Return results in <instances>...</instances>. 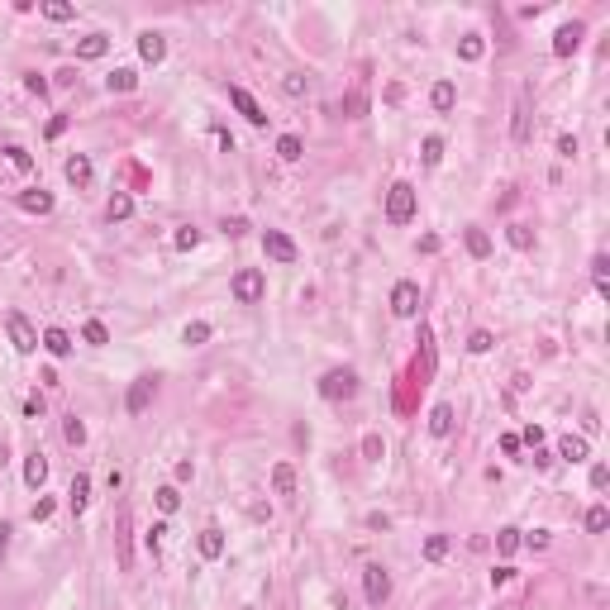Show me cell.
I'll use <instances>...</instances> for the list:
<instances>
[{
  "mask_svg": "<svg viewBox=\"0 0 610 610\" xmlns=\"http://www.w3.org/2000/svg\"><path fill=\"white\" fill-rule=\"evenodd\" d=\"M429 106L439 110V115H449V110L458 106V86H453V81H439V86L429 91Z\"/></svg>",
  "mask_w": 610,
  "mask_h": 610,
  "instance_id": "cell-17",
  "label": "cell"
},
{
  "mask_svg": "<svg viewBox=\"0 0 610 610\" xmlns=\"http://www.w3.org/2000/svg\"><path fill=\"white\" fill-rule=\"evenodd\" d=\"M319 396H324V400H348V396H358V372H353V368L324 372V377H319Z\"/></svg>",
  "mask_w": 610,
  "mask_h": 610,
  "instance_id": "cell-1",
  "label": "cell"
},
{
  "mask_svg": "<svg viewBox=\"0 0 610 610\" xmlns=\"http://www.w3.org/2000/svg\"><path fill=\"white\" fill-rule=\"evenodd\" d=\"M305 86H310V81L300 77V72H286V77H282V91H286V96H305Z\"/></svg>",
  "mask_w": 610,
  "mask_h": 610,
  "instance_id": "cell-43",
  "label": "cell"
},
{
  "mask_svg": "<svg viewBox=\"0 0 610 610\" xmlns=\"http://www.w3.org/2000/svg\"><path fill=\"white\" fill-rule=\"evenodd\" d=\"M439 158H444V138L429 133V138H425V167H439Z\"/></svg>",
  "mask_w": 610,
  "mask_h": 610,
  "instance_id": "cell-41",
  "label": "cell"
},
{
  "mask_svg": "<svg viewBox=\"0 0 610 610\" xmlns=\"http://www.w3.org/2000/svg\"><path fill=\"white\" fill-rule=\"evenodd\" d=\"M62 434H67V444H77V449L86 444V425H81L77 415H67V425H62Z\"/></svg>",
  "mask_w": 610,
  "mask_h": 610,
  "instance_id": "cell-42",
  "label": "cell"
},
{
  "mask_svg": "<svg viewBox=\"0 0 610 610\" xmlns=\"http://www.w3.org/2000/svg\"><path fill=\"white\" fill-rule=\"evenodd\" d=\"M224 234H229V239H243V234H248V219H243V215L224 219Z\"/></svg>",
  "mask_w": 610,
  "mask_h": 610,
  "instance_id": "cell-44",
  "label": "cell"
},
{
  "mask_svg": "<svg viewBox=\"0 0 610 610\" xmlns=\"http://www.w3.org/2000/svg\"><path fill=\"white\" fill-rule=\"evenodd\" d=\"M510 577H515V567H510V562H501V567L491 572V586H505V582H510Z\"/></svg>",
  "mask_w": 610,
  "mask_h": 610,
  "instance_id": "cell-50",
  "label": "cell"
},
{
  "mask_svg": "<svg viewBox=\"0 0 610 610\" xmlns=\"http://www.w3.org/2000/svg\"><path fill=\"white\" fill-rule=\"evenodd\" d=\"M48 515H53V501H48V496H43V501L34 505V520H48Z\"/></svg>",
  "mask_w": 610,
  "mask_h": 610,
  "instance_id": "cell-56",
  "label": "cell"
},
{
  "mask_svg": "<svg viewBox=\"0 0 610 610\" xmlns=\"http://www.w3.org/2000/svg\"><path fill=\"white\" fill-rule=\"evenodd\" d=\"M344 110H348V119H363V115H368V96H363V91H348Z\"/></svg>",
  "mask_w": 610,
  "mask_h": 610,
  "instance_id": "cell-40",
  "label": "cell"
},
{
  "mask_svg": "<svg viewBox=\"0 0 610 610\" xmlns=\"http://www.w3.org/2000/svg\"><path fill=\"white\" fill-rule=\"evenodd\" d=\"M148 400H153V377H138V382L129 386V415H143Z\"/></svg>",
  "mask_w": 610,
  "mask_h": 610,
  "instance_id": "cell-13",
  "label": "cell"
},
{
  "mask_svg": "<svg viewBox=\"0 0 610 610\" xmlns=\"http://www.w3.org/2000/svg\"><path fill=\"white\" fill-rule=\"evenodd\" d=\"M106 215H110V224H115V219H129V215H133V196L115 191V196H110V205H106Z\"/></svg>",
  "mask_w": 610,
  "mask_h": 610,
  "instance_id": "cell-26",
  "label": "cell"
},
{
  "mask_svg": "<svg viewBox=\"0 0 610 610\" xmlns=\"http://www.w3.org/2000/svg\"><path fill=\"white\" fill-rule=\"evenodd\" d=\"M196 544H201V558H210V562H215V558L224 553V530H215V525H210V530H201Z\"/></svg>",
  "mask_w": 610,
  "mask_h": 610,
  "instance_id": "cell-19",
  "label": "cell"
},
{
  "mask_svg": "<svg viewBox=\"0 0 610 610\" xmlns=\"http://www.w3.org/2000/svg\"><path fill=\"white\" fill-rule=\"evenodd\" d=\"M5 329H10V339H15V348H20V353L43 348V344H38V329H34V324H29L20 310H10V315H5Z\"/></svg>",
  "mask_w": 610,
  "mask_h": 610,
  "instance_id": "cell-6",
  "label": "cell"
},
{
  "mask_svg": "<svg viewBox=\"0 0 610 610\" xmlns=\"http://www.w3.org/2000/svg\"><path fill=\"white\" fill-rule=\"evenodd\" d=\"M525 444H530V449H539V444H544V429L530 425V429H525Z\"/></svg>",
  "mask_w": 610,
  "mask_h": 610,
  "instance_id": "cell-54",
  "label": "cell"
},
{
  "mask_svg": "<svg viewBox=\"0 0 610 610\" xmlns=\"http://www.w3.org/2000/svg\"><path fill=\"white\" fill-rule=\"evenodd\" d=\"M162 534H167V525H153V530H148V549H153V553H158V544H162Z\"/></svg>",
  "mask_w": 610,
  "mask_h": 610,
  "instance_id": "cell-55",
  "label": "cell"
},
{
  "mask_svg": "<svg viewBox=\"0 0 610 610\" xmlns=\"http://www.w3.org/2000/svg\"><path fill=\"white\" fill-rule=\"evenodd\" d=\"M215 143H219L224 153H234V133H229V129H215Z\"/></svg>",
  "mask_w": 610,
  "mask_h": 610,
  "instance_id": "cell-52",
  "label": "cell"
},
{
  "mask_svg": "<svg viewBox=\"0 0 610 610\" xmlns=\"http://www.w3.org/2000/svg\"><path fill=\"white\" fill-rule=\"evenodd\" d=\"M138 57L158 67L162 57H167V38H162V34H153V29H148V34H138Z\"/></svg>",
  "mask_w": 610,
  "mask_h": 610,
  "instance_id": "cell-11",
  "label": "cell"
},
{
  "mask_svg": "<svg viewBox=\"0 0 610 610\" xmlns=\"http://www.w3.org/2000/svg\"><path fill=\"white\" fill-rule=\"evenodd\" d=\"M106 86H110V91H119V96H129L133 86H138V72H133V67H115V72L106 77Z\"/></svg>",
  "mask_w": 610,
  "mask_h": 610,
  "instance_id": "cell-22",
  "label": "cell"
},
{
  "mask_svg": "<svg viewBox=\"0 0 610 610\" xmlns=\"http://www.w3.org/2000/svg\"><path fill=\"white\" fill-rule=\"evenodd\" d=\"M210 334H215V329H210V324H205V319H196V324H186V329H182V339H186V344H191V348H196V344H205Z\"/></svg>",
  "mask_w": 610,
  "mask_h": 610,
  "instance_id": "cell-36",
  "label": "cell"
},
{
  "mask_svg": "<svg viewBox=\"0 0 610 610\" xmlns=\"http://www.w3.org/2000/svg\"><path fill=\"white\" fill-rule=\"evenodd\" d=\"M505 239H510V248H520V253H525V248H534V229H530V224H510V229H505Z\"/></svg>",
  "mask_w": 610,
  "mask_h": 610,
  "instance_id": "cell-30",
  "label": "cell"
},
{
  "mask_svg": "<svg viewBox=\"0 0 610 610\" xmlns=\"http://www.w3.org/2000/svg\"><path fill=\"white\" fill-rule=\"evenodd\" d=\"M153 501H158L162 515H172V510L182 505V491H177V486H158V496H153Z\"/></svg>",
  "mask_w": 610,
  "mask_h": 610,
  "instance_id": "cell-35",
  "label": "cell"
},
{
  "mask_svg": "<svg viewBox=\"0 0 610 610\" xmlns=\"http://www.w3.org/2000/svg\"><path fill=\"white\" fill-rule=\"evenodd\" d=\"M229 291H234V300H239V305H258V300H263V291H267V277L258 272V267H243L239 277L229 282Z\"/></svg>",
  "mask_w": 610,
  "mask_h": 610,
  "instance_id": "cell-3",
  "label": "cell"
},
{
  "mask_svg": "<svg viewBox=\"0 0 610 610\" xmlns=\"http://www.w3.org/2000/svg\"><path fill=\"white\" fill-rule=\"evenodd\" d=\"M229 101H234V110H239V115L248 119V124H267L263 106H258V101H253V96H248L243 86H229Z\"/></svg>",
  "mask_w": 610,
  "mask_h": 610,
  "instance_id": "cell-8",
  "label": "cell"
},
{
  "mask_svg": "<svg viewBox=\"0 0 610 610\" xmlns=\"http://www.w3.org/2000/svg\"><path fill=\"white\" fill-rule=\"evenodd\" d=\"M67 501H72V510H86V505H91V477H86V472H77V477H72V491H67Z\"/></svg>",
  "mask_w": 610,
  "mask_h": 610,
  "instance_id": "cell-18",
  "label": "cell"
},
{
  "mask_svg": "<svg viewBox=\"0 0 610 610\" xmlns=\"http://www.w3.org/2000/svg\"><path fill=\"white\" fill-rule=\"evenodd\" d=\"M410 215H415V186L396 182L386 191V219H391V224H410Z\"/></svg>",
  "mask_w": 610,
  "mask_h": 610,
  "instance_id": "cell-4",
  "label": "cell"
},
{
  "mask_svg": "<svg viewBox=\"0 0 610 610\" xmlns=\"http://www.w3.org/2000/svg\"><path fill=\"white\" fill-rule=\"evenodd\" d=\"M172 243L186 253V248H196V243H201V234H196V229H177V239H172Z\"/></svg>",
  "mask_w": 610,
  "mask_h": 610,
  "instance_id": "cell-46",
  "label": "cell"
},
{
  "mask_svg": "<svg viewBox=\"0 0 610 610\" xmlns=\"http://www.w3.org/2000/svg\"><path fill=\"white\" fill-rule=\"evenodd\" d=\"M43 15H48L53 24H67V20H77V5H67V0H43Z\"/></svg>",
  "mask_w": 610,
  "mask_h": 610,
  "instance_id": "cell-27",
  "label": "cell"
},
{
  "mask_svg": "<svg viewBox=\"0 0 610 610\" xmlns=\"http://www.w3.org/2000/svg\"><path fill=\"white\" fill-rule=\"evenodd\" d=\"M582 34H586V29L577 24V20H572V24H562L553 34V53L558 57H572V53H577V43H582Z\"/></svg>",
  "mask_w": 610,
  "mask_h": 610,
  "instance_id": "cell-10",
  "label": "cell"
},
{
  "mask_svg": "<svg viewBox=\"0 0 610 610\" xmlns=\"http://www.w3.org/2000/svg\"><path fill=\"white\" fill-rule=\"evenodd\" d=\"M501 453L515 458V453H520V434H501Z\"/></svg>",
  "mask_w": 610,
  "mask_h": 610,
  "instance_id": "cell-51",
  "label": "cell"
},
{
  "mask_svg": "<svg viewBox=\"0 0 610 610\" xmlns=\"http://www.w3.org/2000/svg\"><path fill=\"white\" fill-rule=\"evenodd\" d=\"M272 491H277V496H291L296 491V467L291 463H277V467H272Z\"/></svg>",
  "mask_w": 610,
  "mask_h": 610,
  "instance_id": "cell-20",
  "label": "cell"
},
{
  "mask_svg": "<svg viewBox=\"0 0 610 610\" xmlns=\"http://www.w3.org/2000/svg\"><path fill=\"white\" fill-rule=\"evenodd\" d=\"M5 158H10V167H15V172H34V158H29V148H20V143H10V148H5Z\"/></svg>",
  "mask_w": 610,
  "mask_h": 610,
  "instance_id": "cell-34",
  "label": "cell"
},
{
  "mask_svg": "<svg viewBox=\"0 0 610 610\" xmlns=\"http://www.w3.org/2000/svg\"><path fill=\"white\" fill-rule=\"evenodd\" d=\"M558 153L572 158V153H577V138H572V133H558Z\"/></svg>",
  "mask_w": 610,
  "mask_h": 610,
  "instance_id": "cell-49",
  "label": "cell"
},
{
  "mask_svg": "<svg viewBox=\"0 0 610 610\" xmlns=\"http://www.w3.org/2000/svg\"><path fill=\"white\" fill-rule=\"evenodd\" d=\"M481 53H486V43H481V34H467V38L458 43V57H463V62H477Z\"/></svg>",
  "mask_w": 610,
  "mask_h": 610,
  "instance_id": "cell-31",
  "label": "cell"
},
{
  "mask_svg": "<svg viewBox=\"0 0 610 610\" xmlns=\"http://www.w3.org/2000/svg\"><path fill=\"white\" fill-rule=\"evenodd\" d=\"M106 53H110V38H106V34H86V38L77 43V57H81V62H96V57H106Z\"/></svg>",
  "mask_w": 610,
  "mask_h": 610,
  "instance_id": "cell-14",
  "label": "cell"
},
{
  "mask_svg": "<svg viewBox=\"0 0 610 610\" xmlns=\"http://www.w3.org/2000/svg\"><path fill=\"white\" fill-rule=\"evenodd\" d=\"M24 481L34 486V491H38L43 481H48V458H43V453H34V458L24 463Z\"/></svg>",
  "mask_w": 610,
  "mask_h": 610,
  "instance_id": "cell-24",
  "label": "cell"
},
{
  "mask_svg": "<svg viewBox=\"0 0 610 610\" xmlns=\"http://www.w3.org/2000/svg\"><path fill=\"white\" fill-rule=\"evenodd\" d=\"M20 210L48 215V210H53V196H48V191H24V196H20Z\"/></svg>",
  "mask_w": 610,
  "mask_h": 610,
  "instance_id": "cell-23",
  "label": "cell"
},
{
  "mask_svg": "<svg viewBox=\"0 0 610 610\" xmlns=\"http://www.w3.org/2000/svg\"><path fill=\"white\" fill-rule=\"evenodd\" d=\"M591 486H596V491H606V486H610V467H606V463L591 467Z\"/></svg>",
  "mask_w": 610,
  "mask_h": 610,
  "instance_id": "cell-45",
  "label": "cell"
},
{
  "mask_svg": "<svg viewBox=\"0 0 610 610\" xmlns=\"http://www.w3.org/2000/svg\"><path fill=\"white\" fill-rule=\"evenodd\" d=\"M81 339H86V344H96V348H101V344H110V329H106V324H101V319H91V324L81 329Z\"/></svg>",
  "mask_w": 610,
  "mask_h": 610,
  "instance_id": "cell-39",
  "label": "cell"
},
{
  "mask_svg": "<svg viewBox=\"0 0 610 610\" xmlns=\"http://www.w3.org/2000/svg\"><path fill=\"white\" fill-rule=\"evenodd\" d=\"M610 530V510L606 505H591L586 510V534H606Z\"/></svg>",
  "mask_w": 610,
  "mask_h": 610,
  "instance_id": "cell-29",
  "label": "cell"
},
{
  "mask_svg": "<svg viewBox=\"0 0 610 610\" xmlns=\"http://www.w3.org/2000/svg\"><path fill=\"white\" fill-rule=\"evenodd\" d=\"M558 458H567V463H586V458H591V444H586L582 434H567V439L558 444Z\"/></svg>",
  "mask_w": 610,
  "mask_h": 610,
  "instance_id": "cell-15",
  "label": "cell"
},
{
  "mask_svg": "<svg viewBox=\"0 0 610 610\" xmlns=\"http://www.w3.org/2000/svg\"><path fill=\"white\" fill-rule=\"evenodd\" d=\"M429 434H434V439L453 434V405H434V410H429Z\"/></svg>",
  "mask_w": 610,
  "mask_h": 610,
  "instance_id": "cell-21",
  "label": "cell"
},
{
  "mask_svg": "<svg viewBox=\"0 0 610 610\" xmlns=\"http://www.w3.org/2000/svg\"><path fill=\"white\" fill-rule=\"evenodd\" d=\"M5 544H10V530L0 525V558H5Z\"/></svg>",
  "mask_w": 610,
  "mask_h": 610,
  "instance_id": "cell-57",
  "label": "cell"
},
{
  "mask_svg": "<svg viewBox=\"0 0 610 610\" xmlns=\"http://www.w3.org/2000/svg\"><path fill=\"white\" fill-rule=\"evenodd\" d=\"M300 153H305V143H300L296 133H282V138H277V158L282 162H296Z\"/></svg>",
  "mask_w": 610,
  "mask_h": 610,
  "instance_id": "cell-28",
  "label": "cell"
},
{
  "mask_svg": "<svg viewBox=\"0 0 610 610\" xmlns=\"http://www.w3.org/2000/svg\"><path fill=\"white\" fill-rule=\"evenodd\" d=\"M510 138L515 143H530V96L520 91V101H515V124H510Z\"/></svg>",
  "mask_w": 610,
  "mask_h": 610,
  "instance_id": "cell-12",
  "label": "cell"
},
{
  "mask_svg": "<svg viewBox=\"0 0 610 610\" xmlns=\"http://www.w3.org/2000/svg\"><path fill=\"white\" fill-rule=\"evenodd\" d=\"M24 415H29V420H43V396H29L24 400Z\"/></svg>",
  "mask_w": 610,
  "mask_h": 610,
  "instance_id": "cell-48",
  "label": "cell"
},
{
  "mask_svg": "<svg viewBox=\"0 0 610 610\" xmlns=\"http://www.w3.org/2000/svg\"><path fill=\"white\" fill-rule=\"evenodd\" d=\"M363 596H368V606H386V601H391V572H386L382 562H368V567H363Z\"/></svg>",
  "mask_w": 610,
  "mask_h": 610,
  "instance_id": "cell-2",
  "label": "cell"
},
{
  "mask_svg": "<svg viewBox=\"0 0 610 610\" xmlns=\"http://www.w3.org/2000/svg\"><path fill=\"white\" fill-rule=\"evenodd\" d=\"M38 344L48 348V353H53V358H67V353H72V334H67V329H43V339H38Z\"/></svg>",
  "mask_w": 610,
  "mask_h": 610,
  "instance_id": "cell-16",
  "label": "cell"
},
{
  "mask_svg": "<svg viewBox=\"0 0 610 610\" xmlns=\"http://www.w3.org/2000/svg\"><path fill=\"white\" fill-rule=\"evenodd\" d=\"M606 272H610V258H606V253H596V258H591V277L606 282Z\"/></svg>",
  "mask_w": 610,
  "mask_h": 610,
  "instance_id": "cell-47",
  "label": "cell"
},
{
  "mask_svg": "<svg viewBox=\"0 0 610 610\" xmlns=\"http://www.w3.org/2000/svg\"><path fill=\"white\" fill-rule=\"evenodd\" d=\"M425 558H429V562L449 558V534H429V539H425Z\"/></svg>",
  "mask_w": 610,
  "mask_h": 610,
  "instance_id": "cell-33",
  "label": "cell"
},
{
  "mask_svg": "<svg viewBox=\"0 0 610 610\" xmlns=\"http://www.w3.org/2000/svg\"><path fill=\"white\" fill-rule=\"evenodd\" d=\"M263 253L272 258V263H296V253H300V248H296L282 229H267V234H263Z\"/></svg>",
  "mask_w": 610,
  "mask_h": 610,
  "instance_id": "cell-7",
  "label": "cell"
},
{
  "mask_svg": "<svg viewBox=\"0 0 610 610\" xmlns=\"http://www.w3.org/2000/svg\"><path fill=\"white\" fill-rule=\"evenodd\" d=\"M363 458H368V463H382V458H386V444H382V434H368V439H363Z\"/></svg>",
  "mask_w": 610,
  "mask_h": 610,
  "instance_id": "cell-38",
  "label": "cell"
},
{
  "mask_svg": "<svg viewBox=\"0 0 610 610\" xmlns=\"http://www.w3.org/2000/svg\"><path fill=\"white\" fill-rule=\"evenodd\" d=\"M391 315L396 319L420 315V286H415V282H396V286H391Z\"/></svg>",
  "mask_w": 610,
  "mask_h": 610,
  "instance_id": "cell-5",
  "label": "cell"
},
{
  "mask_svg": "<svg viewBox=\"0 0 610 610\" xmlns=\"http://www.w3.org/2000/svg\"><path fill=\"white\" fill-rule=\"evenodd\" d=\"M62 172H67V182L77 186V191H86V186H91V177H96V167H91V158H86V153H72Z\"/></svg>",
  "mask_w": 610,
  "mask_h": 610,
  "instance_id": "cell-9",
  "label": "cell"
},
{
  "mask_svg": "<svg viewBox=\"0 0 610 610\" xmlns=\"http://www.w3.org/2000/svg\"><path fill=\"white\" fill-rule=\"evenodd\" d=\"M491 344H496L491 329H472V334H467V353H491Z\"/></svg>",
  "mask_w": 610,
  "mask_h": 610,
  "instance_id": "cell-37",
  "label": "cell"
},
{
  "mask_svg": "<svg viewBox=\"0 0 610 610\" xmlns=\"http://www.w3.org/2000/svg\"><path fill=\"white\" fill-rule=\"evenodd\" d=\"M24 86L34 91V96H48V81H43V77H24Z\"/></svg>",
  "mask_w": 610,
  "mask_h": 610,
  "instance_id": "cell-53",
  "label": "cell"
},
{
  "mask_svg": "<svg viewBox=\"0 0 610 610\" xmlns=\"http://www.w3.org/2000/svg\"><path fill=\"white\" fill-rule=\"evenodd\" d=\"M463 239H467V253H472V258H491V239H486V229H477V224H472Z\"/></svg>",
  "mask_w": 610,
  "mask_h": 610,
  "instance_id": "cell-25",
  "label": "cell"
},
{
  "mask_svg": "<svg viewBox=\"0 0 610 610\" xmlns=\"http://www.w3.org/2000/svg\"><path fill=\"white\" fill-rule=\"evenodd\" d=\"M520 544H525V539H520V530H510V525H505V530H496V553H515V549H520Z\"/></svg>",
  "mask_w": 610,
  "mask_h": 610,
  "instance_id": "cell-32",
  "label": "cell"
}]
</instances>
